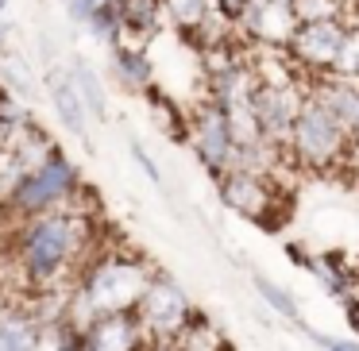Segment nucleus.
<instances>
[{
	"instance_id": "29",
	"label": "nucleus",
	"mask_w": 359,
	"mask_h": 351,
	"mask_svg": "<svg viewBox=\"0 0 359 351\" xmlns=\"http://www.w3.org/2000/svg\"><path fill=\"white\" fill-rule=\"evenodd\" d=\"M271 4H294V0H248L240 16H248V12H263V8H271Z\"/></svg>"
},
{
	"instance_id": "26",
	"label": "nucleus",
	"mask_w": 359,
	"mask_h": 351,
	"mask_svg": "<svg viewBox=\"0 0 359 351\" xmlns=\"http://www.w3.org/2000/svg\"><path fill=\"white\" fill-rule=\"evenodd\" d=\"M104 4H112V0H62V8H66V16H70V24H78V27H86L89 16H93L97 8H104Z\"/></svg>"
},
{
	"instance_id": "27",
	"label": "nucleus",
	"mask_w": 359,
	"mask_h": 351,
	"mask_svg": "<svg viewBox=\"0 0 359 351\" xmlns=\"http://www.w3.org/2000/svg\"><path fill=\"white\" fill-rule=\"evenodd\" d=\"M50 336H55V351H81V340H78V328H74L70 324V320H66V324H58L55 328V332H50Z\"/></svg>"
},
{
	"instance_id": "9",
	"label": "nucleus",
	"mask_w": 359,
	"mask_h": 351,
	"mask_svg": "<svg viewBox=\"0 0 359 351\" xmlns=\"http://www.w3.org/2000/svg\"><path fill=\"white\" fill-rule=\"evenodd\" d=\"M163 12L166 24L178 35L194 39L201 50L236 43V35H240L236 20L220 8V0H163Z\"/></svg>"
},
{
	"instance_id": "6",
	"label": "nucleus",
	"mask_w": 359,
	"mask_h": 351,
	"mask_svg": "<svg viewBox=\"0 0 359 351\" xmlns=\"http://www.w3.org/2000/svg\"><path fill=\"white\" fill-rule=\"evenodd\" d=\"M135 317H140L147 340L170 343L174 336L197 317V309H194V301H189V294L182 289V282L174 278V274H166V270L155 266V274H151L140 305H135Z\"/></svg>"
},
{
	"instance_id": "33",
	"label": "nucleus",
	"mask_w": 359,
	"mask_h": 351,
	"mask_svg": "<svg viewBox=\"0 0 359 351\" xmlns=\"http://www.w3.org/2000/svg\"><path fill=\"white\" fill-rule=\"evenodd\" d=\"M8 8H12L8 0H0V16H8Z\"/></svg>"
},
{
	"instance_id": "16",
	"label": "nucleus",
	"mask_w": 359,
	"mask_h": 351,
	"mask_svg": "<svg viewBox=\"0 0 359 351\" xmlns=\"http://www.w3.org/2000/svg\"><path fill=\"white\" fill-rule=\"evenodd\" d=\"M166 12L163 0H120V39L128 47H147L158 35Z\"/></svg>"
},
{
	"instance_id": "24",
	"label": "nucleus",
	"mask_w": 359,
	"mask_h": 351,
	"mask_svg": "<svg viewBox=\"0 0 359 351\" xmlns=\"http://www.w3.org/2000/svg\"><path fill=\"white\" fill-rule=\"evenodd\" d=\"M332 74H340V78H359V27H355V24H351L348 43H344L340 62H336V70H332Z\"/></svg>"
},
{
	"instance_id": "11",
	"label": "nucleus",
	"mask_w": 359,
	"mask_h": 351,
	"mask_svg": "<svg viewBox=\"0 0 359 351\" xmlns=\"http://www.w3.org/2000/svg\"><path fill=\"white\" fill-rule=\"evenodd\" d=\"M43 85H47V97H50V112L58 116V124L66 128L70 135H78L86 147H93V139H89V132H93V116H89L86 101H81V93L74 89L70 74H66V66H50L47 74H43Z\"/></svg>"
},
{
	"instance_id": "30",
	"label": "nucleus",
	"mask_w": 359,
	"mask_h": 351,
	"mask_svg": "<svg viewBox=\"0 0 359 351\" xmlns=\"http://www.w3.org/2000/svg\"><path fill=\"white\" fill-rule=\"evenodd\" d=\"M344 309H348V328L359 336V294H355V301H351V305H344Z\"/></svg>"
},
{
	"instance_id": "5",
	"label": "nucleus",
	"mask_w": 359,
	"mask_h": 351,
	"mask_svg": "<svg viewBox=\"0 0 359 351\" xmlns=\"http://www.w3.org/2000/svg\"><path fill=\"white\" fill-rule=\"evenodd\" d=\"M217 197L228 212L251 220L259 228H282V212L278 205L286 201L282 197V186L274 174H255V170H224L217 178Z\"/></svg>"
},
{
	"instance_id": "21",
	"label": "nucleus",
	"mask_w": 359,
	"mask_h": 351,
	"mask_svg": "<svg viewBox=\"0 0 359 351\" xmlns=\"http://www.w3.org/2000/svg\"><path fill=\"white\" fill-rule=\"evenodd\" d=\"M0 85L8 89V93H16L20 101H32L35 93H39V81H35L32 66H27L24 55H0Z\"/></svg>"
},
{
	"instance_id": "28",
	"label": "nucleus",
	"mask_w": 359,
	"mask_h": 351,
	"mask_svg": "<svg viewBox=\"0 0 359 351\" xmlns=\"http://www.w3.org/2000/svg\"><path fill=\"white\" fill-rule=\"evenodd\" d=\"M12 50H16V24L0 16V55H12Z\"/></svg>"
},
{
	"instance_id": "12",
	"label": "nucleus",
	"mask_w": 359,
	"mask_h": 351,
	"mask_svg": "<svg viewBox=\"0 0 359 351\" xmlns=\"http://www.w3.org/2000/svg\"><path fill=\"white\" fill-rule=\"evenodd\" d=\"M109 78L116 89L132 97H147L155 89V62H151L147 47H128V43H112L109 47Z\"/></svg>"
},
{
	"instance_id": "19",
	"label": "nucleus",
	"mask_w": 359,
	"mask_h": 351,
	"mask_svg": "<svg viewBox=\"0 0 359 351\" xmlns=\"http://www.w3.org/2000/svg\"><path fill=\"white\" fill-rule=\"evenodd\" d=\"M224 336H220V328L212 324L209 317H201V312H197L194 320H189L186 328H182L178 336H174L170 343H166V347L170 351H224Z\"/></svg>"
},
{
	"instance_id": "14",
	"label": "nucleus",
	"mask_w": 359,
	"mask_h": 351,
	"mask_svg": "<svg viewBox=\"0 0 359 351\" xmlns=\"http://www.w3.org/2000/svg\"><path fill=\"white\" fill-rule=\"evenodd\" d=\"M50 328L32 305H0V351H43Z\"/></svg>"
},
{
	"instance_id": "7",
	"label": "nucleus",
	"mask_w": 359,
	"mask_h": 351,
	"mask_svg": "<svg viewBox=\"0 0 359 351\" xmlns=\"http://www.w3.org/2000/svg\"><path fill=\"white\" fill-rule=\"evenodd\" d=\"M351 24L348 20H313V24H297V32L286 43V58L297 66L302 78H325L336 70L340 50L348 43Z\"/></svg>"
},
{
	"instance_id": "17",
	"label": "nucleus",
	"mask_w": 359,
	"mask_h": 351,
	"mask_svg": "<svg viewBox=\"0 0 359 351\" xmlns=\"http://www.w3.org/2000/svg\"><path fill=\"white\" fill-rule=\"evenodd\" d=\"M66 74H70L74 89L81 93V101H86L89 116H93L97 124H104V120H109V81L101 78V70H97L89 58L70 55V62H66Z\"/></svg>"
},
{
	"instance_id": "20",
	"label": "nucleus",
	"mask_w": 359,
	"mask_h": 351,
	"mask_svg": "<svg viewBox=\"0 0 359 351\" xmlns=\"http://www.w3.org/2000/svg\"><path fill=\"white\" fill-rule=\"evenodd\" d=\"M251 286H255V294H259V301L266 305L271 312H278L286 324H297L302 320V309H297V297L290 294L286 286H278L274 278H266V274H251Z\"/></svg>"
},
{
	"instance_id": "4",
	"label": "nucleus",
	"mask_w": 359,
	"mask_h": 351,
	"mask_svg": "<svg viewBox=\"0 0 359 351\" xmlns=\"http://www.w3.org/2000/svg\"><path fill=\"white\" fill-rule=\"evenodd\" d=\"M81 193H86V181H81L78 163L66 151H55L50 158H43L35 170H27L16 181V189L0 201V212L8 220H27V216H39V212H50V209H66Z\"/></svg>"
},
{
	"instance_id": "32",
	"label": "nucleus",
	"mask_w": 359,
	"mask_h": 351,
	"mask_svg": "<svg viewBox=\"0 0 359 351\" xmlns=\"http://www.w3.org/2000/svg\"><path fill=\"white\" fill-rule=\"evenodd\" d=\"M140 351H170V347H166V343H155V340H147Z\"/></svg>"
},
{
	"instance_id": "10",
	"label": "nucleus",
	"mask_w": 359,
	"mask_h": 351,
	"mask_svg": "<svg viewBox=\"0 0 359 351\" xmlns=\"http://www.w3.org/2000/svg\"><path fill=\"white\" fill-rule=\"evenodd\" d=\"M78 340L81 351H140L147 343V332H143L135 312H109V317L81 324Z\"/></svg>"
},
{
	"instance_id": "18",
	"label": "nucleus",
	"mask_w": 359,
	"mask_h": 351,
	"mask_svg": "<svg viewBox=\"0 0 359 351\" xmlns=\"http://www.w3.org/2000/svg\"><path fill=\"white\" fill-rule=\"evenodd\" d=\"M143 101H147L151 120H155V128L166 135V139L189 143V112H182L178 104H174V97H166L163 89H151Z\"/></svg>"
},
{
	"instance_id": "8",
	"label": "nucleus",
	"mask_w": 359,
	"mask_h": 351,
	"mask_svg": "<svg viewBox=\"0 0 359 351\" xmlns=\"http://www.w3.org/2000/svg\"><path fill=\"white\" fill-rule=\"evenodd\" d=\"M189 147H194L197 163L205 166V174L212 181L232 166L236 135L232 124H228V112L212 97H197L194 109H189Z\"/></svg>"
},
{
	"instance_id": "1",
	"label": "nucleus",
	"mask_w": 359,
	"mask_h": 351,
	"mask_svg": "<svg viewBox=\"0 0 359 351\" xmlns=\"http://www.w3.org/2000/svg\"><path fill=\"white\" fill-rule=\"evenodd\" d=\"M81 197L66 209L16 220L12 263H16V278L27 286V294L70 289L78 282V274L86 270V263L97 255L93 212L81 205Z\"/></svg>"
},
{
	"instance_id": "3",
	"label": "nucleus",
	"mask_w": 359,
	"mask_h": 351,
	"mask_svg": "<svg viewBox=\"0 0 359 351\" xmlns=\"http://www.w3.org/2000/svg\"><path fill=\"white\" fill-rule=\"evenodd\" d=\"M359 139L317 101L313 93H305L302 109H297L294 132H290V163L313 174H328L336 166H344L355 155Z\"/></svg>"
},
{
	"instance_id": "31",
	"label": "nucleus",
	"mask_w": 359,
	"mask_h": 351,
	"mask_svg": "<svg viewBox=\"0 0 359 351\" xmlns=\"http://www.w3.org/2000/svg\"><path fill=\"white\" fill-rule=\"evenodd\" d=\"M325 351H359V343L355 340H332Z\"/></svg>"
},
{
	"instance_id": "25",
	"label": "nucleus",
	"mask_w": 359,
	"mask_h": 351,
	"mask_svg": "<svg viewBox=\"0 0 359 351\" xmlns=\"http://www.w3.org/2000/svg\"><path fill=\"white\" fill-rule=\"evenodd\" d=\"M128 155L135 158V166H140V170L147 174L151 181H155V186H163V170H158V163H155V158H151V151L143 147V143L135 139V135H128Z\"/></svg>"
},
{
	"instance_id": "13",
	"label": "nucleus",
	"mask_w": 359,
	"mask_h": 351,
	"mask_svg": "<svg viewBox=\"0 0 359 351\" xmlns=\"http://www.w3.org/2000/svg\"><path fill=\"white\" fill-rule=\"evenodd\" d=\"M309 93L359 139V78H340V74L309 78Z\"/></svg>"
},
{
	"instance_id": "15",
	"label": "nucleus",
	"mask_w": 359,
	"mask_h": 351,
	"mask_svg": "<svg viewBox=\"0 0 359 351\" xmlns=\"http://www.w3.org/2000/svg\"><path fill=\"white\" fill-rule=\"evenodd\" d=\"M309 274L320 282V289H325L332 301H344V305L355 301L359 274H355V266H351L340 251H317V255L309 259Z\"/></svg>"
},
{
	"instance_id": "34",
	"label": "nucleus",
	"mask_w": 359,
	"mask_h": 351,
	"mask_svg": "<svg viewBox=\"0 0 359 351\" xmlns=\"http://www.w3.org/2000/svg\"><path fill=\"white\" fill-rule=\"evenodd\" d=\"M224 351H232V343H224Z\"/></svg>"
},
{
	"instance_id": "23",
	"label": "nucleus",
	"mask_w": 359,
	"mask_h": 351,
	"mask_svg": "<svg viewBox=\"0 0 359 351\" xmlns=\"http://www.w3.org/2000/svg\"><path fill=\"white\" fill-rule=\"evenodd\" d=\"M294 16H297V24L340 20V16H348V4H344V0H294Z\"/></svg>"
},
{
	"instance_id": "22",
	"label": "nucleus",
	"mask_w": 359,
	"mask_h": 351,
	"mask_svg": "<svg viewBox=\"0 0 359 351\" xmlns=\"http://www.w3.org/2000/svg\"><path fill=\"white\" fill-rule=\"evenodd\" d=\"M35 120H32V112H27V101H20L16 93H8V89L0 85V132L8 135H16V132H24V128H32Z\"/></svg>"
},
{
	"instance_id": "2",
	"label": "nucleus",
	"mask_w": 359,
	"mask_h": 351,
	"mask_svg": "<svg viewBox=\"0 0 359 351\" xmlns=\"http://www.w3.org/2000/svg\"><path fill=\"white\" fill-rule=\"evenodd\" d=\"M155 266L135 251H97L70 286V320L74 328L109 312H135Z\"/></svg>"
}]
</instances>
